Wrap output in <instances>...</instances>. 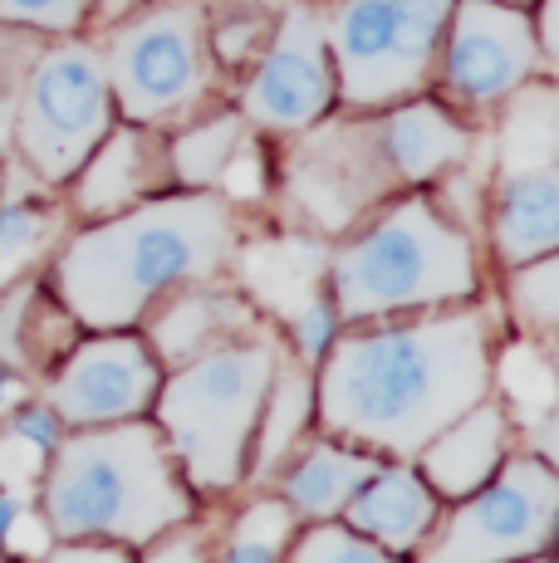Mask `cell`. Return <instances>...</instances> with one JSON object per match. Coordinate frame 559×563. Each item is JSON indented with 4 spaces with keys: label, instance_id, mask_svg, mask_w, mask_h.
<instances>
[{
    "label": "cell",
    "instance_id": "cell-29",
    "mask_svg": "<svg viewBox=\"0 0 559 563\" xmlns=\"http://www.w3.org/2000/svg\"><path fill=\"white\" fill-rule=\"evenodd\" d=\"M45 235H50V216L40 206H30V201L0 206V275H10L20 260L35 255L45 245Z\"/></svg>",
    "mask_w": 559,
    "mask_h": 563
},
{
    "label": "cell",
    "instance_id": "cell-24",
    "mask_svg": "<svg viewBox=\"0 0 559 563\" xmlns=\"http://www.w3.org/2000/svg\"><path fill=\"white\" fill-rule=\"evenodd\" d=\"M511 305L530 333L559 339V251L511 269Z\"/></svg>",
    "mask_w": 559,
    "mask_h": 563
},
{
    "label": "cell",
    "instance_id": "cell-37",
    "mask_svg": "<svg viewBox=\"0 0 559 563\" xmlns=\"http://www.w3.org/2000/svg\"><path fill=\"white\" fill-rule=\"evenodd\" d=\"M25 515V495L20 490H10V485H0V539L10 534V525Z\"/></svg>",
    "mask_w": 559,
    "mask_h": 563
},
{
    "label": "cell",
    "instance_id": "cell-18",
    "mask_svg": "<svg viewBox=\"0 0 559 563\" xmlns=\"http://www.w3.org/2000/svg\"><path fill=\"white\" fill-rule=\"evenodd\" d=\"M379 471V461L363 456V451L335 446V441H319L305 456L285 471V505L289 515L305 519H335L343 505L359 495V485Z\"/></svg>",
    "mask_w": 559,
    "mask_h": 563
},
{
    "label": "cell",
    "instance_id": "cell-23",
    "mask_svg": "<svg viewBox=\"0 0 559 563\" xmlns=\"http://www.w3.org/2000/svg\"><path fill=\"white\" fill-rule=\"evenodd\" d=\"M275 10L255 5V0H226L221 10H207V40H211V59L221 69H245L255 64V54L265 49L275 30Z\"/></svg>",
    "mask_w": 559,
    "mask_h": 563
},
{
    "label": "cell",
    "instance_id": "cell-6",
    "mask_svg": "<svg viewBox=\"0 0 559 563\" xmlns=\"http://www.w3.org/2000/svg\"><path fill=\"white\" fill-rule=\"evenodd\" d=\"M207 0H143L109 35L113 108L138 128H163L197 118L217 84L207 40Z\"/></svg>",
    "mask_w": 559,
    "mask_h": 563
},
{
    "label": "cell",
    "instance_id": "cell-21",
    "mask_svg": "<svg viewBox=\"0 0 559 563\" xmlns=\"http://www.w3.org/2000/svg\"><path fill=\"white\" fill-rule=\"evenodd\" d=\"M309 407H315V383H309L305 367L275 363V383L271 393H265V407H261V441H255V465L261 471H275L280 461H285V451H295L299 431H305L309 421Z\"/></svg>",
    "mask_w": 559,
    "mask_h": 563
},
{
    "label": "cell",
    "instance_id": "cell-39",
    "mask_svg": "<svg viewBox=\"0 0 559 563\" xmlns=\"http://www.w3.org/2000/svg\"><path fill=\"white\" fill-rule=\"evenodd\" d=\"M15 397H20V377H15V367L0 358V411L15 402Z\"/></svg>",
    "mask_w": 559,
    "mask_h": 563
},
{
    "label": "cell",
    "instance_id": "cell-5",
    "mask_svg": "<svg viewBox=\"0 0 559 563\" xmlns=\"http://www.w3.org/2000/svg\"><path fill=\"white\" fill-rule=\"evenodd\" d=\"M280 349L271 339L221 343L182 363L157 393V421H163L167 451L182 461L191 485L226 490L241 481L251 437L261 427L265 393L275 383Z\"/></svg>",
    "mask_w": 559,
    "mask_h": 563
},
{
    "label": "cell",
    "instance_id": "cell-35",
    "mask_svg": "<svg viewBox=\"0 0 559 563\" xmlns=\"http://www.w3.org/2000/svg\"><path fill=\"white\" fill-rule=\"evenodd\" d=\"M40 563H133V559L109 544H64L59 554H45Z\"/></svg>",
    "mask_w": 559,
    "mask_h": 563
},
{
    "label": "cell",
    "instance_id": "cell-26",
    "mask_svg": "<svg viewBox=\"0 0 559 563\" xmlns=\"http://www.w3.org/2000/svg\"><path fill=\"white\" fill-rule=\"evenodd\" d=\"M501 383H505V397L515 402V411L525 417V427H535V421L545 417L555 402H559V377L555 367L540 358V353L530 349H511L501 358Z\"/></svg>",
    "mask_w": 559,
    "mask_h": 563
},
{
    "label": "cell",
    "instance_id": "cell-22",
    "mask_svg": "<svg viewBox=\"0 0 559 563\" xmlns=\"http://www.w3.org/2000/svg\"><path fill=\"white\" fill-rule=\"evenodd\" d=\"M505 167H525V162H550L559 157V84L555 89H530L525 84L515 93V108L505 118Z\"/></svg>",
    "mask_w": 559,
    "mask_h": 563
},
{
    "label": "cell",
    "instance_id": "cell-16",
    "mask_svg": "<svg viewBox=\"0 0 559 563\" xmlns=\"http://www.w3.org/2000/svg\"><path fill=\"white\" fill-rule=\"evenodd\" d=\"M343 510H349L353 534L373 539L383 549H417L427 539V529L437 525V495L423 475L379 465Z\"/></svg>",
    "mask_w": 559,
    "mask_h": 563
},
{
    "label": "cell",
    "instance_id": "cell-4",
    "mask_svg": "<svg viewBox=\"0 0 559 563\" xmlns=\"http://www.w3.org/2000/svg\"><path fill=\"white\" fill-rule=\"evenodd\" d=\"M476 295V255L432 197H407L329 260V299L349 323Z\"/></svg>",
    "mask_w": 559,
    "mask_h": 563
},
{
    "label": "cell",
    "instance_id": "cell-3",
    "mask_svg": "<svg viewBox=\"0 0 559 563\" xmlns=\"http://www.w3.org/2000/svg\"><path fill=\"white\" fill-rule=\"evenodd\" d=\"M187 490L172 471L163 431L147 421L79 427L55 446L45 481V525L59 539H123L153 544L187 519Z\"/></svg>",
    "mask_w": 559,
    "mask_h": 563
},
{
    "label": "cell",
    "instance_id": "cell-9",
    "mask_svg": "<svg viewBox=\"0 0 559 563\" xmlns=\"http://www.w3.org/2000/svg\"><path fill=\"white\" fill-rule=\"evenodd\" d=\"M559 539V475L545 461H511L457 505L417 563H520Z\"/></svg>",
    "mask_w": 559,
    "mask_h": 563
},
{
    "label": "cell",
    "instance_id": "cell-8",
    "mask_svg": "<svg viewBox=\"0 0 559 563\" xmlns=\"http://www.w3.org/2000/svg\"><path fill=\"white\" fill-rule=\"evenodd\" d=\"M113 128V89L103 49L59 40L40 49L15 93V147L40 181H69Z\"/></svg>",
    "mask_w": 559,
    "mask_h": 563
},
{
    "label": "cell",
    "instance_id": "cell-38",
    "mask_svg": "<svg viewBox=\"0 0 559 563\" xmlns=\"http://www.w3.org/2000/svg\"><path fill=\"white\" fill-rule=\"evenodd\" d=\"M10 137H15V93L0 89V153L10 147Z\"/></svg>",
    "mask_w": 559,
    "mask_h": 563
},
{
    "label": "cell",
    "instance_id": "cell-19",
    "mask_svg": "<svg viewBox=\"0 0 559 563\" xmlns=\"http://www.w3.org/2000/svg\"><path fill=\"white\" fill-rule=\"evenodd\" d=\"M251 323V313L241 309V299L226 295H182L153 319V343L167 363H191L197 353L221 349Z\"/></svg>",
    "mask_w": 559,
    "mask_h": 563
},
{
    "label": "cell",
    "instance_id": "cell-28",
    "mask_svg": "<svg viewBox=\"0 0 559 563\" xmlns=\"http://www.w3.org/2000/svg\"><path fill=\"white\" fill-rule=\"evenodd\" d=\"M89 10H94V0H0V25L74 35L89 20Z\"/></svg>",
    "mask_w": 559,
    "mask_h": 563
},
{
    "label": "cell",
    "instance_id": "cell-25",
    "mask_svg": "<svg viewBox=\"0 0 559 563\" xmlns=\"http://www.w3.org/2000/svg\"><path fill=\"white\" fill-rule=\"evenodd\" d=\"M289 525H295V515H289L285 500H255L251 510L235 519L221 563H280L285 559Z\"/></svg>",
    "mask_w": 559,
    "mask_h": 563
},
{
    "label": "cell",
    "instance_id": "cell-27",
    "mask_svg": "<svg viewBox=\"0 0 559 563\" xmlns=\"http://www.w3.org/2000/svg\"><path fill=\"white\" fill-rule=\"evenodd\" d=\"M295 563H397V559H388V554H383V544L353 534V529L315 525L295 544Z\"/></svg>",
    "mask_w": 559,
    "mask_h": 563
},
{
    "label": "cell",
    "instance_id": "cell-14",
    "mask_svg": "<svg viewBox=\"0 0 559 563\" xmlns=\"http://www.w3.org/2000/svg\"><path fill=\"white\" fill-rule=\"evenodd\" d=\"M379 147L388 157V172L397 181H437L471 153V133L461 118H451L432 99H403L383 108L379 118Z\"/></svg>",
    "mask_w": 559,
    "mask_h": 563
},
{
    "label": "cell",
    "instance_id": "cell-15",
    "mask_svg": "<svg viewBox=\"0 0 559 563\" xmlns=\"http://www.w3.org/2000/svg\"><path fill=\"white\" fill-rule=\"evenodd\" d=\"M423 471L432 490L451 495V500H467L476 495L491 475L501 471L505 456V407L481 397L471 411H461L451 427H442L423 451Z\"/></svg>",
    "mask_w": 559,
    "mask_h": 563
},
{
    "label": "cell",
    "instance_id": "cell-33",
    "mask_svg": "<svg viewBox=\"0 0 559 563\" xmlns=\"http://www.w3.org/2000/svg\"><path fill=\"white\" fill-rule=\"evenodd\" d=\"M0 544L10 549V554H25V559H45L50 554V525H35L30 510L10 525V534L0 539Z\"/></svg>",
    "mask_w": 559,
    "mask_h": 563
},
{
    "label": "cell",
    "instance_id": "cell-34",
    "mask_svg": "<svg viewBox=\"0 0 559 563\" xmlns=\"http://www.w3.org/2000/svg\"><path fill=\"white\" fill-rule=\"evenodd\" d=\"M530 446H535V456H540L559 475V402L530 427Z\"/></svg>",
    "mask_w": 559,
    "mask_h": 563
},
{
    "label": "cell",
    "instance_id": "cell-42",
    "mask_svg": "<svg viewBox=\"0 0 559 563\" xmlns=\"http://www.w3.org/2000/svg\"><path fill=\"white\" fill-rule=\"evenodd\" d=\"M520 563H540V559H520Z\"/></svg>",
    "mask_w": 559,
    "mask_h": 563
},
{
    "label": "cell",
    "instance_id": "cell-7",
    "mask_svg": "<svg viewBox=\"0 0 559 563\" xmlns=\"http://www.w3.org/2000/svg\"><path fill=\"white\" fill-rule=\"evenodd\" d=\"M457 0H335L325 15L335 93L349 113L417 99L437 74L447 20Z\"/></svg>",
    "mask_w": 559,
    "mask_h": 563
},
{
    "label": "cell",
    "instance_id": "cell-41",
    "mask_svg": "<svg viewBox=\"0 0 559 563\" xmlns=\"http://www.w3.org/2000/svg\"><path fill=\"white\" fill-rule=\"evenodd\" d=\"M550 367H555V377H559V339H555V358H550Z\"/></svg>",
    "mask_w": 559,
    "mask_h": 563
},
{
    "label": "cell",
    "instance_id": "cell-43",
    "mask_svg": "<svg viewBox=\"0 0 559 563\" xmlns=\"http://www.w3.org/2000/svg\"><path fill=\"white\" fill-rule=\"evenodd\" d=\"M515 5H530V0H515Z\"/></svg>",
    "mask_w": 559,
    "mask_h": 563
},
{
    "label": "cell",
    "instance_id": "cell-17",
    "mask_svg": "<svg viewBox=\"0 0 559 563\" xmlns=\"http://www.w3.org/2000/svg\"><path fill=\"white\" fill-rule=\"evenodd\" d=\"M74 177H79L74 206L84 216H118L143 201L147 187H153V143L138 123L109 128V137L84 157V167Z\"/></svg>",
    "mask_w": 559,
    "mask_h": 563
},
{
    "label": "cell",
    "instance_id": "cell-31",
    "mask_svg": "<svg viewBox=\"0 0 559 563\" xmlns=\"http://www.w3.org/2000/svg\"><path fill=\"white\" fill-rule=\"evenodd\" d=\"M530 25H535V49H540V74L559 79V0H530Z\"/></svg>",
    "mask_w": 559,
    "mask_h": 563
},
{
    "label": "cell",
    "instance_id": "cell-32",
    "mask_svg": "<svg viewBox=\"0 0 559 563\" xmlns=\"http://www.w3.org/2000/svg\"><path fill=\"white\" fill-rule=\"evenodd\" d=\"M10 431H15L20 441H30L35 451H55L59 446V417L55 407H25L10 417Z\"/></svg>",
    "mask_w": 559,
    "mask_h": 563
},
{
    "label": "cell",
    "instance_id": "cell-30",
    "mask_svg": "<svg viewBox=\"0 0 559 563\" xmlns=\"http://www.w3.org/2000/svg\"><path fill=\"white\" fill-rule=\"evenodd\" d=\"M289 323H295L299 358H305V363H319V358L329 353V343H335V329H339L335 299H329V295L309 299V305H299L295 313H289Z\"/></svg>",
    "mask_w": 559,
    "mask_h": 563
},
{
    "label": "cell",
    "instance_id": "cell-2",
    "mask_svg": "<svg viewBox=\"0 0 559 563\" xmlns=\"http://www.w3.org/2000/svg\"><path fill=\"white\" fill-rule=\"evenodd\" d=\"M235 231L231 201L217 191L138 201L64 245L59 299L89 329H128L172 289L217 275L235 251Z\"/></svg>",
    "mask_w": 559,
    "mask_h": 563
},
{
    "label": "cell",
    "instance_id": "cell-11",
    "mask_svg": "<svg viewBox=\"0 0 559 563\" xmlns=\"http://www.w3.org/2000/svg\"><path fill=\"white\" fill-rule=\"evenodd\" d=\"M540 74L530 10L515 0H457L437 49V79L461 108L511 103Z\"/></svg>",
    "mask_w": 559,
    "mask_h": 563
},
{
    "label": "cell",
    "instance_id": "cell-40",
    "mask_svg": "<svg viewBox=\"0 0 559 563\" xmlns=\"http://www.w3.org/2000/svg\"><path fill=\"white\" fill-rule=\"evenodd\" d=\"M99 10H109V15H123V10H133V5H143V0H94Z\"/></svg>",
    "mask_w": 559,
    "mask_h": 563
},
{
    "label": "cell",
    "instance_id": "cell-13",
    "mask_svg": "<svg viewBox=\"0 0 559 563\" xmlns=\"http://www.w3.org/2000/svg\"><path fill=\"white\" fill-rule=\"evenodd\" d=\"M491 235L511 269L559 251V157L501 172L491 201Z\"/></svg>",
    "mask_w": 559,
    "mask_h": 563
},
{
    "label": "cell",
    "instance_id": "cell-20",
    "mask_svg": "<svg viewBox=\"0 0 559 563\" xmlns=\"http://www.w3.org/2000/svg\"><path fill=\"white\" fill-rule=\"evenodd\" d=\"M245 133H251V123H245L241 113L191 118V123L167 143V172L187 191H211L221 181L226 162L245 147Z\"/></svg>",
    "mask_w": 559,
    "mask_h": 563
},
{
    "label": "cell",
    "instance_id": "cell-36",
    "mask_svg": "<svg viewBox=\"0 0 559 563\" xmlns=\"http://www.w3.org/2000/svg\"><path fill=\"white\" fill-rule=\"evenodd\" d=\"M143 563H211L207 549L197 544V539H163V544L147 549Z\"/></svg>",
    "mask_w": 559,
    "mask_h": 563
},
{
    "label": "cell",
    "instance_id": "cell-10",
    "mask_svg": "<svg viewBox=\"0 0 559 563\" xmlns=\"http://www.w3.org/2000/svg\"><path fill=\"white\" fill-rule=\"evenodd\" d=\"M335 93V64H329L325 10L315 0L280 10L271 40L255 54V69L241 89V118L265 133H309L325 123Z\"/></svg>",
    "mask_w": 559,
    "mask_h": 563
},
{
    "label": "cell",
    "instance_id": "cell-12",
    "mask_svg": "<svg viewBox=\"0 0 559 563\" xmlns=\"http://www.w3.org/2000/svg\"><path fill=\"white\" fill-rule=\"evenodd\" d=\"M157 397V358L128 333L94 339L59 367L50 383V407L69 427H113L133 421Z\"/></svg>",
    "mask_w": 559,
    "mask_h": 563
},
{
    "label": "cell",
    "instance_id": "cell-1",
    "mask_svg": "<svg viewBox=\"0 0 559 563\" xmlns=\"http://www.w3.org/2000/svg\"><path fill=\"white\" fill-rule=\"evenodd\" d=\"M491 393V333L481 309L407 329L349 333L319 358L315 402L343 441L417 456L442 427Z\"/></svg>",
    "mask_w": 559,
    "mask_h": 563
}]
</instances>
